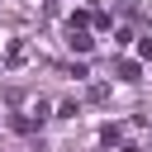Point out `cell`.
<instances>
[{
  "label": "cell",
  "mask_w": 152,
  "mask_h": 152,
  "mask_svg": "<svg viewBox=\"0 0 152 152\" xmlns=\"http://www.w3.org/2000/svg\"><path fill=\"white\" fill-rule=\"evenodd\" d=\"M66 43H71L76 52H90V38H86V33H76V28H71V38H66Z\"/></svg>",
  "instance_id": "1"
},
{
  "label": "cell",
  "mask_w": 152,
  "mask_h": 152,
  "mask_svg": "<svg viewBox=\"0 0 152 152\" xmlns=\"http://www.w3.org/2000/svg\"><path fill=\"white\" fill-rule=\"evenodd\" d=\"M119 81H138V62H119Z\"/></svg>",
  "instance_id": "2"
}]
</instances>
